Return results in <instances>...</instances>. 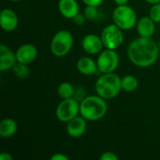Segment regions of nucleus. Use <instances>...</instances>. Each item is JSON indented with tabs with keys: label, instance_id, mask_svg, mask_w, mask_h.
Returning a JSON list of instances; mask_svg holds the SVG:
<instances>
[{
	"label": "nucleus",
	"instance_id": "1",
	"mask_svg": "<svg viewBox=\"0 0 160 160\" xmlns=\"http://www.w3.org/2000/svg\"><path fill=\"white\" fill-rule=\"evenodd\" d=\"M127 53L134 66L145 68L156 64L160 52L158 44L152 38L139 37L129 43Z\"/></svg>",
	"mask_w": 160,
	"mask_h": 160
},
{
	"label": "nucleus",
	"instance_id": "2",
	"mask_svg": "<svg viewBox=\"0 0 160 160\" xmlns=\"http://www.w3.org/2000/svg\"><path fill=\"white\" fill-rule=\"evenodd\" d=\"M107 112L108 105L106 99L98 94L87 96L80 102V115H82L87 121H98L105 117Z\"/></svg>",
	"mask_w": 160,
	"mask_h": 160
},
{
	"label": "nucleus",
	"instance_id": "3",
	"mask_svg": "<svg viewBox=\"0 0 160 160\" xmlns=\"http://www.w3.org/2000/svg\"><path fill=\"white\" fill-rule=\"evenodd\" d=\"M95 90L104 99H112L122 91L121 78L114 72L102 73L96 82Z\"/></svg>",
	"mask_w": 160,
	"mask_h": 160
},
{
	"label": "nucleus",
	"instance_id": "4",
	"mask_svg": "<svg viewBox=\"0 0 160 160\" xmlns=\"http://www.w3.org/2000/svg\"><path fill=\"white\" fill-rule=\"evenodd\" d=\"M112 21L122 30H130L134 28L138 22L135 9L127 5L117 6L112 11Z\"/></svg>",
	"mask_w": 160,
	"mask_h": 160
},
{
	"label": "nucleus",
	"instance_id": "5",
	"mask_svg": "<svg viewBox=\"0 0 160 160\" xmlns=\"http://www.w3.org/2000/svg\"><path fill=\"white\" fill-rule=\"evenodd\" d=\"M73 41V36L69 31L59 30L53 35L51 40V52L56 57H65L71 51Z\"/></svg>",
	"mask_w": 160,
	"mask_h": 160
},
{
	"label": "nucleus",
	"instance_id": "6",
	"mask_svg": "<svg viewBox=\"0 0 160 160\" xmlns=\"http://www.w3.org/2000/svg\"><path fill=\"white\" fill-rule=\"evenodd\" d=\"M120 63V57L116 50H111L105 48L102 50L97 58V64L98 71L102 73H111L114 72Z\"/></svg>",
	"mask_w": 160,
	"mask_h": 160
},
{
	"label": "nucleus",
	"instance_id": "7",
	"mask_svg": "<svg viewBox=\"0 0 160 160\" xmlns=\"http://www.w3.org/2000/svg\"><path fill=\"white\" fill-rule=\"evenodd\" d=\"M80 114V101L75 98H70L63 99L56 107L55 116L56 118L63 122L68 123L71 119L75 118Z\"/></svg>",
	"mask_w": 160,
	"mask_h": 160
},
{
	"label": "nucleus",
	"instance_id": "8",
	"mask_svg": "<svg viewBox=\"0 0 160 160\" xmlns=\"http://www.w3.org/2000/svg\"><path fill=\"white\" fill-rule=\"evenodd\" d=\"M123 30L115 23L106 25L101 31V39L104 48L111 50H117L124 42Z\"/></svg>",
	"mask_w": 160,
	"mask_h": 160
},
{
	"label": "nucleus",
	"instance_id": "9",
	"mask_svg": "<svg viewBox=\"0 0 160 160\" xmlns=\"http://www.w3.org/2000/svg\"><path fill=\"white\" fill-rule=\"evenodd\" d=\"M82 48L88 54H98L104 48L101 37L96 34H88L82 40Z\"/></svg>",
	"mask_w": 160,
	"mask_h": 160
},
{
	"label": "nucleus",
	"instance_id": "10",
	"mask_svg": "<svg viewBox=\"0 0 160 160\" xmlns=\"http://www.w3.org/2000/svg\"><path fill=\"white\" fill-rule=\"evenodd\" d=\"M87 120L82 115H78L67 123V133L69 137L78 139L82 137L87 128Z\"/></svg>",
	"mask_w": 160,
	"mask_h": 160
},
{
	"label": "nucleus",
	"instance_id": "11",
	"mask_svg": "<svg viewBox=\"0 0 160 160\" xmlns=\"http://www.w3.org/2000/svg\"><path fill=\"white\" fill-rule=\"evenodd\" d=\"M19 24L17 13L11 8H4L0 13V25L6 32L14 31Z\"/></svg>",
	"mask_w": 160,
	"mask_h": 160
},
{
	"label": "nucleus",
	"instance_id": "12",
	"mask_svg": "<svg viewBox=\"0 0 160 160\" xmlns=\"http://www.w3.org/2000/svg\"><path fill=\"white\" fill-rule=\"evenodd\" d=\"M38 56V49L34 44L25 43L21 45L16 51L17 62L23 64H31L36 60Z\"/></svg>",
	"mask_w": 160,
	"mask_h": 160
},
{
	"label": "nucleus",
	"instance_id": "13",
	"mask_svg": "<svg viewBox=\"0 0 160 160\" xmlns=\"http://www.w3.org/2000/svg\"><path fill=\"white\" fill-rule=\"evenodd\" d=\"M17 63L16 52L5 44L0 45V70L5 72L12 69Z\"/></svg>",
	"mask_w": 160,
	"mask_h": 160
},
{
	"label": "nucleus",
	"instance_id": "14",
	"mask_svg": "<svg viewBox=\"0 0 160 160\" xmlns=\"http://www.w3.org/2000/svg\"><path fill=\"white\" fill-rule=\"evenodd\" d=\"M136 29L139 37L152 38L156 32V22L150 18V16H144L138 20Z\"/></svg>",
	"mask_w": 160,
	"mask_h": 160
},
{
	"label": "nucleus",
	"instance_id": "15",
	"mask_svg": "<svg viewBox=\"0 0 160 160\" xmlns=\"http://www.w3.org/2000/svg\"><path fill=\"white\" fill-rule=\"evenodd\" d=\"M57 7L60 14L67 19L72 20L80 13V6L77 0H59Z\"/></svg>",
	"mask_w": 160,
	"mask_h": 160
},
{
	"label": "nucleus",
	"instance_id": "16",
	"mask_svg": "<svg viewBox=\"0 0 160 160\" xmlns=\"http://www.w3.org/2000/svg\"><path fill=\"white\" fill-rule=\"evenodd\" d=\"M77 69L81 74L85 76L95 75L98 71L97 61L89 56H82L79 58L77 61Z\"/></svg>",
	"mask_w": 160,
	"mask_h": 160
},
{
	"label": "nucleus",
	"instance_id": "17",
	"mask_svg": "<svg viewBox=\"0 0 160 160\" xmlns=\"http://www.w3.org/2000/svg\"><path fill=\"white\" fill-rule=\"evenodd\" d=\"M18 130L17 122L12 118H5L0 122V136L3 139L11 138Z\"/></svg>",
	"mask_w": 160,
	"mask_h": 160
},
{
	"label": "nucleus",
	"instance_id": "18",
	"mask_svg": "<svg viewBox=\"0 0 160 160\" xmlns=\"http://www.w3.org/2000/svg\"><path fill=\"white\" fill-rule=\"evenodd\" d=\"M121 85L122 91L127 93H132L137 90L139 86V81L136 76L128 74L121 78Z\"/></svg>",
	"mask_w": 160,
	"mask_h": 160
},
{
	"label": "nucleus",
	"instance_id": "19",
	"mask_svg": "<svg viewBox=\"0 0 160 160\" xmlns=\"http://www.w3.org/2000/svg\"><path fill=\"white\" fill-rule=\"evenodd\" d=\"M74 94H75V87L70 82H64L60 83L57 87V95L62 99L74 98Z\"/></svg>",
	"mask_w": 160,
	"mask_h": 160
},
{
	"label": "nucleus",
	"instance_id": "20",
	"mask_svg": "<svg viewBox=\"0 0 160 160\" xmlns=\"http://www.w3.org/2000/svg\"><path fill=\"white\" fill-rule=\"evenodd\" d=\"M11 70H12L13 74L18 79H21V80L26 79L28 77L29 73H30L28 65L27 64H23V63H20V62H17L15 64V66L12 68Z\"/></svg>",
	"mask_w": 160,
	"mask_h": 160
},
{
	"label": "nucleus",
	"instance_id": "21",
	"mask_svg": "<svg viewBox=\"0 0 160 160\" xmlns=\"http://www.w3.org/2000/svg\"><path fill=\"white\" fill-rule=\"evenodd\" d=\"M83 15L85 16L86 20L94 21L98 15V7H96V6H86L84 10H83Z\"/></svg>",
	"mask_w": 160,
	"mask_h": 160
},
{
	"label": "nucleus",
	"instance_id": "22",
	"mask_svg": "<svg viewBox=\"0 0 160 160\" xmlns=\"http://www.w3.org/2000/svg\"><path fill=\"white\" fill-rule=\"evenodd\" d=\"M149 16L156 23H160V3L152 5L149 11Z\"/></svg>",
	"mask_w": 160,
	"mask_h": 160
},
{
	"label": "nucleus",
	"instance_id": "23",
	"mask_svg": "<svg viewBox=\"0 0 160 160\" xmlns=\"http://www.w3.org/2000/svg\"><path fill=\"white\" fill-rule=\"evenodd\" d=\"M86 90L83 87H77L75 88V94H74V98L79 100L80 102L84 99L86 98Z\"/></svg>",
	"mask_w": 160,
	"mask_h": 160
},
{
	"label": "nucleus",
	"instance_id": "24",
	"mask_svg": "<svg viewBox=\"0 0 160 160\" xmlns=\"http://www.w3.org/2000/svg\"><path fill=\"white\" fill-rule=\"evenodd\" d=\"M100 160H118V156L113 153V152H104L101 154V156L99 157Z\"/></svg>",
	"mask_w": 160,
	"mask_h": 160
},
{
	"label": "nucleus",
	"instance_id": "25",
	"mask_svg": "<svg viewBox=\"0 0 160 160\" xmlns=\"http://www.w3.org/2000/svg\"><path fill=\"white\" fill-rule=\"evenodd\" d=\"M72 21H73V22L76 24V25H82L84 22H85V21H86V18H85V16L83 15V14H81V13H78L73 19H72Z\"/></svg>",
	"mask_w": 160,
	"mask_h": 160
},
{
	"label": "nucleus",
	"instance_id": "26",
	"mask_svg": "<svg viewBox=\"0 0 160 160\" xmlns=\"http://www.w3.org/2000/svg\"><path fill=\"white\" fill-rule=\"evenodd\" d=\"M86 6H96V7H98L100 6L104 0H82Z\"/></svg>",
	"mask_w": 160,
	"mask_h": 160
},
{
	"label": "nucleus",
	"instance_id": "27",
	"mask_svg": "<svg viewBox=\"0 0 160 160\" xmlns=\"http://www.w3.org/2000/svg\"><path fill=\"white\" fill-rule=\"evenodd\" d=\"M51 159L52 160H68V156H66V155H64V154H62V153H56V154H54V155H52V157H51Z\"/></svg>",
	"mask_w": 160,
	"mask_h": 160
},
{
	"label": "nucleus",
	"instance_id": "28",
	"mask_svg": "<svg viewBox=\"0 0 160 160\" xmlns=\"http://www.w3.org/2000/svg\"><path fill=\"white\" fill-rule=\"evenodd\" d=\"M12 159H13V157H12L9 153L3 152V153H1V155H0V160H12Z\"/></svg>",
	"mask_w": 160,
	"mask_h": 160
},
{
	"label": "nucleus",
	"instance_id": "29",
	"mask_svg": "<svg viewBox=\"0 0 160 160\" xmlns=\"http://www.w3.org/2000/svg\"><path fill=\"white\" fill-rule=\"evenodd\" d=\"M114 1V3L117 5V6H120V5H127L128 2H129V0H113Z\"/></svg>",
	"mask_w": 160,
	"mask_h": 160
},
{
	"label": "nucleus",
	"instance_id": "30",
	"mask_svg": "<svg viewBox=\"0 0 160 160\" xmlns=\"http://www.w3.org/2000/svg\"><path fill=\"white\" fill-rule=\"evenodd\" d=\"M147 3L153 5V4H157V3H160V0H145Z\"/></svg>",
	"mask_w": 160,
	"mask_h": 160
},
{
	"label": "nucleus",
	"instance_id": "31",
	"mask_svg": "<svg viewBox=\"0 0 160 160\" xmlns=\"http://www.w3.org/2000/svg\"><path fill=\"white\" fill-rule=\"evenodd\" d=\"M10 1H12V2H19V1H21V0H10Z\"/></svg>",
	"mask_w": 160,
	"mask_h": 160
},
{
	"label": "nucleus",
	"instance_id": "32",
	"mask_svg": "<svg viewBox=\"0 0 160 160\" xmlns=\"http://www.w3.org/2000/svg\"><path fill=\"white\" fill-rule=\"evenodd\" d=\"M158 47H159V52H160V41H159V43H158Z\"/></svg>",
	"mask_w": 160,
	"mask_h": 160
}]
</instances>
